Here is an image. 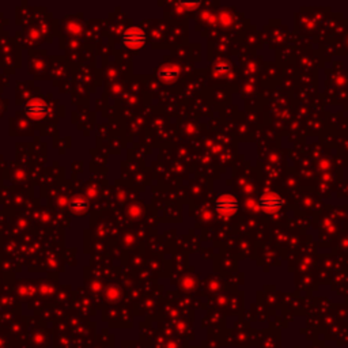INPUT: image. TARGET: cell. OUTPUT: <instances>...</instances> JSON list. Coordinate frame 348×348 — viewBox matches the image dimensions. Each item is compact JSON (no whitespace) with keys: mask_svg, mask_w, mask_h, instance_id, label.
<instances>
[{"mask_svg":"<svg viewBox=\"0 0 348 348\" xmlns=\"http://www.w3.org/2000/svg\"><path fill=\"white\" fill-rule=\"evenodd\" d=\"M238 210H240V202L233 194L222 193L215 200V211L222 219H229L234 216Z\"/></svg>","mask_w":348,"mask_h":348,"instance_id":"6da1fadb","label":"cell"},{"mask_svg":"<svg viewBox=\"0 0 348 348\" xmlns=\"http://www.w3.org/2000/svg\"><path fill=\"white\" fill-rule=\"evenodd\" d=\"M258 208H260L263 212L268 215L277 214L279 211L281 210V207L285 206V200L281 198L280 194L275 193L272 190H268L260 196L258 199Z\"/></svg>","mask_w":348,"mask_h":348,"instance_id":"7a4b0ae2","label":"cell"},{"mask_svg":"<svg viewBox=\"0 0 348 348\" xmlns=\"http://www.w3.org/2000/svg\"><path fill=\"white\" fill-rule=\"evenodd\" d=\"M146 33L143 32L140 28H136V26L127 29L123 34V44L127 48H130V49L143 48L144 44H146Z\"/></svg>","mask_w":348,"mask_h":348,"instance_id":"3957f363","label":"cell"},{"mask_svg":"<svg viewBox=\"0 0 348 348\" xmlns=\"http://www.w3.org/2000/svg\"><path fill=\"white\" fill-rule=\"evenodd\" d=\"M181 74V68L178 64H165L163 67L159 68L158 78L165 83H174Z\"/></svg>","mask_w":348,"mask_h":348,"instance_id":"277c9868","label":"cell"},{"mask_svg":"<svg viewBox=\"0 0 348 348\" xmlns=\"http://www.w3.org/2000/svg\"><path fill=\"white\" fill-rule=\"evenodd\" d=\"M47 105L42 101H40V99H34V101H32V102H29L26 105V113L30 117H42V116L47 115Z\"/></svg>","mask_w":348,"mask_h":348,"instance_id":"5b68a950","label":"cell"},{"mask_svg":"<svg viewBox=\"0 0 348 348\" xmlns=\"http://www.w3.org/2000/svg\"><path fill=\"white\" fill-rule=\"evenodd\" d=\"M212 71L216 78H225V76L231 75V66L227 61H217L212 68Z\"/></svg>","mask_w":348,"mask_h":348,"instance_id":"8992f818","label":"cell"},{"mask_svg":"<svg viewBox=\"0 0 348 348\" xmlns=\"http://www.w3.org/2000/svg\"><path fill=\"white\" fill-rule=\"evenodd\" d=\"M72 208L75 211H83L86 208V202L83 199H78V200H74L72 202Z\"/></svg>","mask_w":348,"mask_h":348,"instance_id":"52a82bcc","label":"cell"},{"mask_svg":"<svg viewBox=\"0 0 348 348\" xmlns=\"http://www.w3.org/2000/svg\"><path fill=\"white\" fill-rule=\"evenodd\" d=\"M219 22H221L222 25H225V26H229V25L231 24V15H230L229 12H221V15H219Z\"/></svg>","mask_w":348,"mask_h":348,"instance_id":"ba28073f","label":"cell"},{"mask_svg":"<svg viewBox=\"0 0 348 348\" xmlns=\"http://www.w3.org/2000/svg\"><path fill=\"white\" fill-rule=\"evenodd\" d=\"M246 207H248L249 210H253V211L260 210V208H258V204H257V203H256V200H252V199H249V200H246Z\"/></svg>","mask_w":348,"mask_h":348,"instance_id":"9c48e42d","label":"cell"},{"mask_svg":"<svg viewBox=\"0 0 348 348\" xmlns=\"http://www.w3.org/2000/svg\"><path fill=\"white\" fill-rule=\"evenodd\" d=\"M200 6V3H180V7H184V8H186V10H193V8H196V7H199Z\"/></svg>","mask_w":348,"mask_h":348,"instance_id":"30bf717a","label":"cell"}]
</instances>
